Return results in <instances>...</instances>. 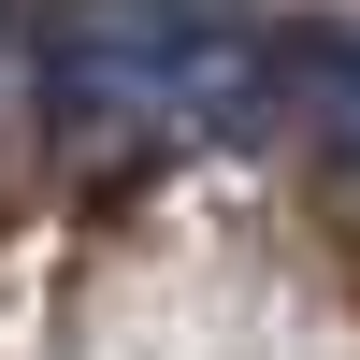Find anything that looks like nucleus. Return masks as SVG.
<instances>
[{"instance_id": "f03ea898", "label": "nucleus", "mask_w": 360, "mask_h": 360, "mask_svg": "<svg viewBox=\"0 0 360 360\" xmlns=\"http://www.w3.org/2000/svg\"><path fill=\"white\" fill-rule=\"evenodd\" d=\"M303 101H317V130L360 159V29H332V44H303Z\"/></svg>"}, {"instance_id": "f257e3e1", "label": "nucleus", "mask_w": 360, "mask_h": 360, "mask_svg": "<svg viewBox=\"0 0 360 360\" xmlns=\"http://www.w3.org/2000/svg\"><path fill=\"white\" fill-rule=\"evenodd\" d=\"M72 130H245L274 101V29L245 15H58L29 29Z\"/></svg>"}]
</instances>
